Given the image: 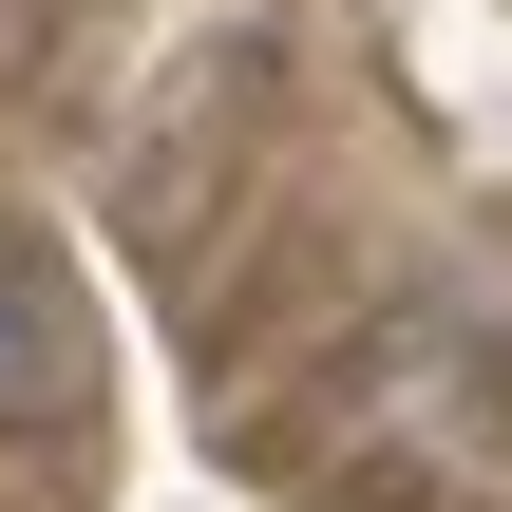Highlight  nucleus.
Listing matches in <instances>:
<instances>
[{
    "label": "nucleus",
    "instance_id": "f257e3e1",
    "mask_svg": "<svg viewBox=\"0 0 512 512\" xmlns=\"http://www.w3.org/2000/svg\"><path fill=\"white\" fill-rule=\"evenodd\" d=\"M95 380V323H76V285L38 266V247H0V418H57Z\"/></svg>",
    "mask_w": 512,
    "mask_h": 512
}]
</instances>
